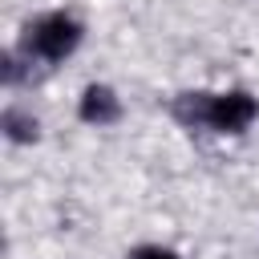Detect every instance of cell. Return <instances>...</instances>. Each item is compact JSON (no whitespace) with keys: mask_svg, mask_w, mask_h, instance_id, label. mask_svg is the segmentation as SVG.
Wrapping results in <instances>:
<instances>
[{"mask_svg":"<svg viewBox=\"0 0 259 259\" xmlns=\"http://www.w3.org/2000/svg\"><path fill=\"white\" fill-rule=\"evenodd\" d=\"M4 130H8V138H16V142L36 138V121H32V117H24L20 109H8V113H4Z\"/></svg>","mask_w":259,"mask_h":259,"instance_id":"cell-4","label":"cell"},{"mask_svg":"<svg viewBox=\"0 0 259 259\" xmlns=\"http://www.w3.org/2000/svg\"><path fill=\"white\" fill-rule=\"evenodd\" d=\"M130 259H178V255H174L170 247H138Z\"/></svg>","mask_w":259,"mask_h":259,"instance_id":"cell-5","label":"cell"},{"mask_svg":"<svg viewBox=\"0 0 259 259\" xmlns=\"http://www.w3.org/2000/svg\"><path fill=\"white\" fill-rule=\"evenodd\" d=\"M81 117L93 121V125H109V121L117 117V97H113V89L89 85V89L81 93Z\"/></svg>","mask_w":259,"mask_h":259,"instance_id":"cell-3","label":"cell"},{"mask_svg":"<svg viewBox=\"0 0 259 259\" xmlns=\"http://www.w3.org/2000/svg\"><path fill=\"white\" fill-rule=\"evenodd\" d=\"M255 113H259V101L251 93H243V89H231V93H219V97L206 101V125H214L223 134L247 130L255 121Z\"/></svg>","mask_w":259,"mask_h":259,"instance_id":"cell-2","label":"cell"},{"mask_svg":"<svg viewBox=\"0 0 259 259\" xmlns=\"http://www.w3.org/2000/svg\"><path fill=\"white\" fill-rule=\"evenodd\" d=\"M77 40H81V24L73 16H65V12H49L36 24H28V49L36 57H45V61L69 57L77 49Z\"/></svg>","mask_w":259,"mask_h":259,"instance_id":"cell-1","label":"cell"}]
</instances>
